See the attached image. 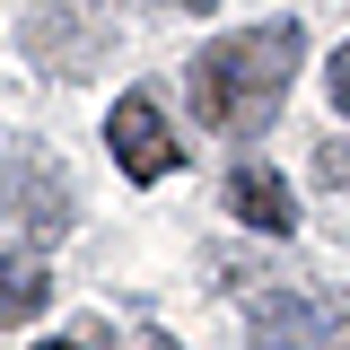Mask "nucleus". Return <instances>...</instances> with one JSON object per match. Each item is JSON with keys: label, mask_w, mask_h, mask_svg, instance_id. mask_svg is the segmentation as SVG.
<instances>
[{"label": "nucleus", "mask_w": 350, "mask_h": 350, "mask_svg": "<svg viewBox=\"0 0 350 350\" xmlns=\"http://www.w3.org/2000/svg\"><path fill=\"white\" fill-rule=\"evenodd\" d=\"M44 350H79V342H44Z\"/></svg>", "instance_id": "nucleus-11"}, {"label": "nucleus", "mask_w": 350, "mask_h": 350, "mask_svg": "<svg viewBox=\"0 0 350 350\" xmlns=\"http://www.w3.org/2000/svg\"><path fill=\"white\" fill-rule=\"evenodd\" d=\"M333 342H342V315L324 333V315L306 298H262L254 306V350H333Z\"/></svg>", "instance_id": "nucleus-5"}, {"label": "nucleus", "mask_w": 350, "mask_h": 350, "mask_svg": "<svg viewBox=\"0 0 350 350\" xmlns=\"http://www.w3.org/2000/svg\"><path fill=\"white\" fill-rule=\"evenodd\" d=\"M140 350H175V342H167V333H140Z\"/></svg>", "instance_id": "nucleus-9"}, {"label": "nucleus", "mask_w": 350, "mask_h": 350, "mask_svg": "<svg viewBox=\"0 0 350 350\" xmlns=\"http://www.w3.org/2000/svg\"><path fill=\"white\" fill-rule=\"evenodd\" d=\"M342 350H350V306H342Z\"/></svg>", "instance_id": "nucleus-10"}, {"label": "nucleus", "mask_w": 350, "mask_h": 350, "mask_svg": "<svg viewBox=\"0 0 350 350\" xmlns=\"http://www.w3.org/2000/svg\"><path fill=\"white\" fill-rule=\"evenodd\" d=\"M44 306H53V271L36 254H9L0 245V324H36Z\"/></svg>", "instance_id": "nucleus-6"}, {"label": "nucleus", "mask_w": 350, "mask_h": 350, "mask_svg": "<svg viewBox=\"0 0 350 350\" xmlns=\"http://www.w3.org/2000/svg\"><path fill=\"white\" fill-rule=\"evenodd\" d=\"M228 211L245 219V228H262V237H289V228H298V202H289V184H280L271 167H254V158L228 175Z\"/></svg>", "instance_id": "nucleus-3"}, {"label": "nucleus", "mask_w": 350, "mask_h": 350, "mask_svg": "<svg viewBox=\"0 0 350 350\" xmlns=\"http://www.w3.org/2000/svg\"><path fill=\"white\" fill-rule=\"evenodd\" d=\"M9 202L27 211V228H36L44 245H53V237H70V184L44 167V158H18V167H9Z\"/></svg>", "instance_id": "nucleus-4"}, {"label": "nucleus", "mask_w": 350, "mask_h": 350, "mask_svg": "<svg viewBox=\"0 0 350 350\" xmlns=\"http://www.w3.org/2000/svg\"><path fill=\"white\" fill-rule=\"evenodd\" d=\"M324 88H333V105H342V114H350V44H342V53H333V70H324Z\"/></svg>", "instance_id": "nucleus-8"}, {"label": "nucleus", "mask_w": 350, "mask_h": 350, "mask_svg": "<svg viewBox=\"0 0 350 350\" xmlns=\"http://www.w3.org/2000/svg\"><path fill=\"white\" fill-rule=\"evenodd\" d=\"M306 62V27L298 18H271V27H237V36H211L193 62H184V96H193V114L228 140H254L271 114H280V96L298 79Z\"/></svg>", "instance_id": "nucleus-1"}, {"label": "nucleus", "mask_w": 350, "mask_h": 350, "mask_svg": "<svg viewBox=\"0 0 350 350\" xmlns=\"http://www.w3.org/2000/svg\"><path fill=\"white\" fill-rule=\"evenodd\" d=\"M105 140H114V167H123L131 184H158V175H175V167H184V140L167 131V105H158L149 88L114 96V114H105Z\"/></svg>", "instance_id": "nucleus-2"}, {"label": "nucleus", "mask_w": 350, "mask_h": 350, "mask_svg": "<svg viewBox=\"0 0 350 350\" xmlns=\"http://www.w3.org/2000/svg\"><path fill=\"white\" fill-rule=\"evenodd\" d=\"M315 175H324V184H350V149H342V140L315 149Z\"/></svg>", "instance_id": "nucleus-7"}]
</instances>
